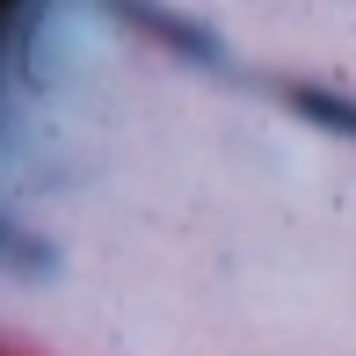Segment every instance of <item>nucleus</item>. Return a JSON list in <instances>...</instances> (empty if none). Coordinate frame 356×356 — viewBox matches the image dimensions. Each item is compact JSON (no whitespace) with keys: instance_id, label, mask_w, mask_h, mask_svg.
Segmentation results:
<instances>
[{"instance_id":"obj_1","label":"nucleus","mask_w":356,"mask_h":356,"mask_svg":"<svg viewBox=\"0 0 356 356\" xmlns=\"http://www.w3.org/2000/svg\"><path fill=\"white\" fill-rule=\"evenodd\" d=\"M124 22H138V29H153L168 51H182V58H197V66H225V51L211 37H204L197 22H182V15H160V8H124Z\"/></svg>"},{"instance_id":"obj_2","label":"nucleus","mask_w":356,"mask_h":356,"mask_svg":"<svg viewBox=\"0 0 356 356\" xmlns=\"http://www.w3.org/2000/svg\"><path fill=\"white\" fill-rule=\"evenodd\" d=\"M284 102L298 109L305 124H320V131H334V138H356V95H342V88H313V80H298V88H284Z\"/></svg>"},{"instance_id":"obj_3","label":"nucleus","mask_w":356,"mask_h":356,"mask_svg":"<svg viewBox=\"0 0 356 356\" xmlns=\"http://www.w3.org/2000/svg\"><path fill=\"white\" fill-rule=\"evenodd\" d=\"M0 254H8V269L15 277H44V269H58V248H44V240H29L22 225H0Z\"/></svg>"}]
</instances>
